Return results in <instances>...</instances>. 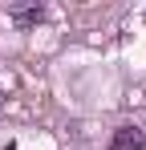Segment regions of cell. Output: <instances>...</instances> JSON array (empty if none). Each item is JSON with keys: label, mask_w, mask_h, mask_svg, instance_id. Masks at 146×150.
<instances>
[{"label": "cell", "mask_w": 146, "mask_h": 150, "mask_svg": "<svg viewBox=\"0 0 146 150\" xmlns=\"http://www.w3.org/2000/svg\"><path fill=\"white\" fill-rule=\"evenodd\" d=\"M146 146V134L138 126H118L110 134V150H142Z\"/></svg>", "instance_id": "2"}, {"label": "cell", "mask_w": 146, "mask_h": 150, "mask_svg": "<svg viewBox=\"0 0 146 150\" xmlns=\"http://www.w3.org/2000/svg\"><path fill=\"white\" fill-rule=\"evenodd\" d=\"M8 21L16 28H37L45 21V4H37V0H24V4H12L8 8Z\"/></svg>", "instance_id": "1"}]
</instances>
